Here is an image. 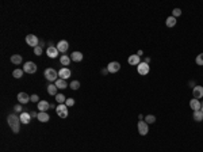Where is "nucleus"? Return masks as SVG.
Masks as SVG:
<instances>
[{"instance_id":"f257e3e1","label":"nucleus","mask_w":203,"mask_h":152,"mask_svg":"<svg viewBox=\"0 0 203 152\" xmlns=\"http://www.w3.org/2000/svg\"><path fill=\"white\" fill-rule=\"evenodd\" d=\"M7 122H8V126L11 128V131L14 132V133H19L21 131V118L16 116V114H8L7 117Z\"/></svg>"},{"instance_id":"f03ea898","label":"nucleus","mask_w":203,"mask_h":152,"mask_svg":"<svg viewBox=\"0 0 203 152\" xmlns=\"http://www.w3.org/2000/svg\"><path fill=\"white\" fill-rule=\"evenodd\" d=\"M57 76H58V72H57L56 69H53V68H46V69H45L46 80L54 81V83H56V81H57Z\"/></svg>"},{"instance_id":"7ed1b4c3","label":"nucleus","mask_w":203,"mask_h":152,"mask_svg":"<svg viewBox=\"0 0 203 152\" xmlns=\"http://www.w3.org/2000/svg\"><path fill=\"white\" fill-rule=\"evenodd\" d=\"M56 111H57V116L61 117V118H67L68 117V106L65 103L58 105V106L56 107Z\"/></svg>"},{"instance_id":"20e7f679","label":"nucleus","mask_w":203,"mask_h":152,"mask_svg":"<svg viewBox=\"0 0 203 152\" xmlns=\"http://www.w3.org/2000/svg\"><path fill=\"white\" fill-rule=\"evenodd\" d=\"M137 128H138V133H140L141 136H145V134H148V132H149V126H148V124L142 120L138 121Z\"/></svg>"},{"instance_id":"39448f33","label":"nucleus","mask_w":203,"mask_h":152,"mask_svg":"<svg viewBox=\"0 0 203 152\" xmlns=\"http://www.w3.org/2000/svg\"><path fill=\"white\" fill-rule=\"evenodd\" d=\"M137 71H138V74H140V75L145 76V75L149 74L150 67H149V64H146V63H140L138 65H137Z\"/></svg>"},{"instance_id":"423d86ee","label":"nucleus","mask_w":203,"mask_h":152,"mask_svg":"<svg viewBox=\"0 0 203 152\" xmlns=\"http://www.w3.org/2000/svg\"><path fill=\"white\" fill-rule=\"evenodd\" d=\"M23 71L27 72V74H35L37 72V65L33 61H27V63L23 65Z\"/></svg>"},{"instance_id":"0eeeda50","label":"nucleus","mask_w":203,"mask_h":152,"mask_svg":"<svg viewBox=\"0 0 203 152\" xmlns=\"http://www.w3.org/2000/svg\"><path fill=\"white\" fill-rule=\"evenodd\" d=\"M26 42H27V45L33 46V48H37V46L39 45L38 38H37L34 34H28V36H26Z\"/></svg>"},{"instance_id":"6e6552de","label":"nucleus","mask_w":203,"mask_h":152,"mask_svg":"<svg viewBox=\"0 0 203 152\" xmlns=\"http://www.w3.org/2000/svg\"><path fill=\"white\" fill-rule=\"evenodd\" d=\"M119 69H121V64H119L118 61H111V63L107 65V71H109L110 74H116Z\"/></svg>"},{"instance_id":"1a4fd4ad","label":"nucleus","mask_w":203,"mask_h":152,"mask_svg":"<svg viewBox=\"0 0 203 152\" xmlns=\"http://www.w3.org/2000/svg\"><path fill=\"white\" fill-rule=\"evenodd\" d=\"M57 49H58L60 53H65V52L69 49V44H68V41H65V39L60 41V42L57 44Z\"/></svg>"},{"instance_id":"9d476101","label":"nucleus","mask_w":203,"mask_h":152,"mask_svg":"<svg viewBox=\"0 0 203 152\" xmlns=\"http://www.w3.org/2000/svg\"><path fill=\"white\" fill-rule=\"evenodd\" d=\"M46 53H48V56L50 57V59H56L57 56H58V49H57V46H52L50 45L48 49H46Z\"/></svg>"},{"instance_id":"9b49d317","label":"nucleus","mask_w":203,"mask_h":152,"mask_svg":"<svg viewBox=\"0 0 203 152\" xmlns=\"http://www.w3.org/2000/svg\"><path fill=\"white\" fill-rule=\"evenodd\" d=\"M192 95L195 99H200L203 98V87L202 86H195L192 90Z\"/></svg>"},{"instance_id":"f8f14e48","label":"nucleus","mask_w":203,"mask_h":152,"mask_svg":"<svg viewBox=\"0 0 203 152\" xmlns=\"http://www.w3.org/2000/svg\"><path fill=\"white\" fill-rule=\"evenodd\" d=\"M58 76H60V79H64V80H67V79L70 76V69H69V68H67V67L61 68V69L58 71Z\"/></svg>"},{"instance_id":"ddd939ff","label":"nucleus","mask_w":203,"mask_h":152,"mask_svg":"<svg viewBox=\"0 0 203 152\" xmlns=\"http://www.w3.org/2000/svg\"><path fill=\"white\" fill-rule=\"evenodd\" d=\"M30 98H31V96L27 95L26 92H19V94H18V101H19V103H23V105L30 102Z\"/></svg>"},{"instance_id":"4468645a","label":"nucleus","mask_w":203,"mask_h":152,"mask_svg":"<svg viewBox=\"0 0 203 152\" xmlns=\"http://www.w3.org/2000/svg\"><path fill=\"white\" fill-rule=\"evenodd\" d=\"M190 107L194 110V111H196V110H200L202 109V105H200V101L199 99H191L190 101Z\"/></svg>"},{"instance_id":"2eb2a0df","label":"nucleus","mask_w":203,"mask_h":152,"mask_svg":"<svg viewBox=\"0 0 203 152\" xmlns=\"http://www.w3.org/2000/svg\"><path fill=\"white\" fill-rule=\"evenodd\" d=\"M19 118H21V122H22V124H28V122L31 121V114L23 111V113H21Z\"/></svg>"},{"instance_id":"dca6fc26","label":"nucleus","mask_w":203,"mask_h":152,"mask_svg":"<svg viewBox=\"0 0 203 152\" xmlns=\"http://www.w3.org/2000/svg\"><path fill=\"white\" fill-rule=\"evenodd\" d=\"M49 109H50L49 102H46V101H39L38 102V110L39 111H48Z\"/></svg>"},{"instance_id":"f3484780","label":"nucleus","mask_w":203,"mask_h":152,"mask_svg":"<svg viewBox=\"0 0 203 152\" xmlns=\"http://www.w3.org/2000/svg\"><path fill=\"white\" fill-rule=\"evenodd\" d=\"M38 121L39 122H48V121L50 120V117H49V114L46 113V111H39L38 113Z\"/></svg>"},{"instance_id":"a211bd4d","label":"nucleus","mask_w":203,"mask_h":152,"mask_svg":"<svg viewBox=\"0 0 203 152\" xmlns=\"http://www.w3.org/2000/svg\"><path fill=\"white\" fill-rule=\"evenodd\" d=\"M129 64L130 65H138V64L141 63V60H140V56H137V54H131V56L129 57Z\"/></svg>"},{"instance_id":"6ab92c4d","label":"nucleus","mask_w":203,"mask_h":152,"mask_svg":"<svg viewBox=\"0 0 203 152\" xmlns=\"http://www.w3.org/2000/svg\"><path fill=\"white\" fill-rule=\"evenodd\" d=\"M70 60L75 61V63H80L83 60V54L80 52H73V53L70 54Z\"/></svg>"},{"instance_id":"aec40b11","label":"nucleus","mask_w":203,"mask_h":152,"mask_svg":"<svg viewBox=\"0 0 203 152\" xmlns=\"http://www.w3.org/2000/svg\"><path fill=\"white\" fill-rule=\"evenodd\" d=\"M192 117H194V120H195L196 122H200V121H203V109L194 111Z\"/></svg>"},{"instance_id":"412c9836","label":"nucleus","mask_w":203,"mask_h":152,"mask_svg":"<svg viewBox=\"0 0 203 152\" xmlns=\"http://www.w3.org/2000/svg\"><path fill=\"white\" fill-rule=\"evenodd\" d=\"M54 84H56V87L57 88H60V90H64V88H67L68 87L67 80H64V79H57V81L54 83Z\"/></svg>"},{"instance_id":"4be33fe9","label":"nucleus","mask_w":203,"mask_h":152,"mask_svg":"<svg viewBox=\"0 0 203 152\" xmlns=\"http://www.w3.org/2000/svg\"><path fill=\"white\" fill-rule=\"evenodd\" d=\"M165 25L168 26V27H173L176 25V18L175 16H168L167 21H165Z\"/></svg>"},{"instance_id":"5701e85b","label":"nucleus","mask_w":203,"mask_h":152,"mask_svg":"<svg viewBox=\"0 0 203 152\" xmlns=\"http://www.w3.org/2000/svg\"><path fill=\"white\" fill-rule=\"evenodd\" d=\"M11 63L12 64H21L22 63V56L21 54H14V56H11Z\"/></svg>"},{"instance_id":"b1692460","label":"nucleus","mask_w":203,"mask_h":152,"mask_svg":"<svg viewBox=\"0 0 203 152\" xmlns=\"http://www.w3.org/2000/svg\"><path fill=\"white\" fill-rule=\"evenodd\" d=\"M60 61H61V64H62V65H69L70 57L67 56V54H62V56H61V59H60Z\"/></svg>"},{"instance_id":"393cba45","label":"nucleus","mask_w":203,"mask_h":152,"mask_svg":"<svg viewBox=\"0 0 203 152\" xmlns=\"http://www.w3.org/2000/svg\"><path fill=\"white\" fill-rule=\"evenodd\" d=\"M57 87H56V84H50L49 87H48V92H49L50 95H57Z\"/></svg>"},{"instance_id":"a878e982","label":"nucleus","mask_w":203,"mask_h":152,"mask_svg":"<svg viewBox=\"0 0 203 152\" xmlns=\"http://www.w3.org/2000/svg\"><path fill=\"white\" fill-rule=\"evenodd\" d=\"M23 69H15L14 72H12V76H14L15 79H21L22 76H23Z\"/></svg>"},{"instance_id":"bb28decb","label":"nucleus","mask_w":203,"mask_h":152,"mask_svg":"<svg viewBox=\"0 0 203 152\" xmlns=\"http://www.w3.org/2000/svg\"><path fill=\"white\" fill-rule=\"evenodd\" d=\"M56 101L60 103V105H62V103L67 102V98H65L62 94H57V95H56Z\"/></svg>"},{"instance_id":"cd10ccee","label":"nucleus","mask_w":203,"mask_h":152,"mask_svg":"<svg viewBox=\"0 0 203 152\" xmlns=\"http://www.w3.org/2000/svg\"><path fill=\"white\" fill-rule=\"evenodd\" d=\"M70 88H72V90H79V88H80V81H79V80H73L72 83H70Z\"/></svg>"},{"instance_id":"c85d7f7f","label":"nucleus","mask_w":203,"mask_h":152,"mask_svg":"<svg viewBox=\"0 0 203 152\" xmlns=\"http://www.w3.org/2000/svg\"><path fill=\"white\" fill-rule=\"evenodd\" d=\"M154 121H156V117L154 116H146L145 117V122H146V124H153Z\"/></svg>"},{"instance_id":"c756f323","label":"nucleus","mask_w":203,"mask_h":152,"mask_svg":"<svg viewBox=\"0 0 203 152\" xmlns=\"http://www.w3.org/2000/svg\"><path fill=\"white\" fill-rule=\"evenodd\" d=\"M34 54L35 56H41L42 54V46L38 45L37 48H34Z\"/></svg>"},{"instance_id":"7c9ffc66","label":"nucleus","mask_w":203,"mask_h":152,"mask_svg":"<svg viewBox=\"0 0 203 152\" xmlns=\"http://www.w3.org/2000/svg\"><path fill=\"white\" fill-rule=\"evenodd\" d=\"M196 64L198 65H203V53H200V54H198V57H196Z\"/></svg>"},{"instance_id":"2f4dec72","label":"nucleus","mask_w":203,"mask_h":152,"mask_svg":"<svg viewBox=\"0 0 203 152\" xmlns=\"http://www.w3.org/2000/svg\"><path fill=\"white\" fill-rule=\"evenodd\" d=\"M180 15H182V10H180V8H175V10L172 11V16H180Z\"/></svg>"},{"instance_id":"473e14b6","label":"nucleus","mask_w":203,"mask_h":152,"mask_svg":"<svg viewBox=\"0 0 203 152\" xmlns=\"http://www.w3.org/2000/svg\"><path fill=\"white\" fill-rule=\"evenodd\" d=\"M65 105H67L68 107L73 106V105H75V99H72V98H67V102H65Z\"/></svg>"},{"instance_id":"72a5a7b5","label":"nucleus","mask_w":203,"mask_h":152,"mask_svg":"<svg viewBox=\"0 0 203 152\" xmlns=\"http://www.w3.org/2000/svg\"><path fill=\"white\" fill-rule=\"evenodd\" d=\"M22 110H23V107H22L21 105H15V106H14V111H15V113H23Z\"/></svg>"},{"instance_id":"f704fd0d","label":"nucleus","mask_w":203,"mask_h":152,"mask_svg":"<svg viewBox=\"0 0 203 152\" xmlns=\"http://www.w3.org/2000/svg\"><path fill=\"white\" fill-rule=\"evenodd\" d=\"M30 101H31V102H37V103H38L39 102V96L37 95V94H33L31 98H30Z\"/></svg>"},{"instance_id":"c9c22d12","label":"nucleus","mask_w":203,"mask_h":152,"mask_svg":"<svg viewBox=\"0 0 203 152\" xmlns=\"http://www.w3.org/2000/svg\"><path fill=\"white\" fill-rule=\"evenodd\" d=\"M144 63L149 64V63H150V59H149V57H145V60H144Z\"/></svg>"},{"instance_id":"e433bc0d","label":"nucleus","mask_w":203,"mask_h":152,"mask_svg":"<svg viewBox=\"0 0 203 152\" xmlns=\"http://www.w3.org/2000/svg\"><path fill=\"white\" fill-rule=\"evenodd\" d=\"M31 117H38V114L35 113V111H33V113H31Z\"/></svg>"},{"instance_id":"4c0bfd02","label":"nucleus","mask_w":203,"mask_h":152,"mask_svg":"<svg viewBox=\"0 0 203 152\" xmlns=\"http://www.w3.org/2000/svg\"><path fill=\"white\" fill-rule=\"evenodd\" d=\"M200 105H202V107H203V102H202V103H200Z\"/></svg>"}]
</instances>
